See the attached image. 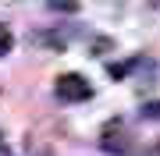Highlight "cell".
Segmentation results:
<instances>
[{
	"mask_svg": "<svg viewBox=\"0 0 160 156\" xmlns=\"http://www.w3.org/2000/svg\"><path fill=\"white\" fill-rule=\"evenodd\" d=\"M142 114H149V117H160V103H149V106L142 110Z\"/></svg>",
	"mask_w": 160,
	"mask_h": 156,
	"instance_id": "7a4b0ae2",
	"label": "cell"
},
{
	"mask_svg": "<svg viewBox=\"0 0 160 156\" xmlns=\"http://www.w3.org/2000/svg\"><path fill=\"white\" fill-rule=\"evenodd\" d=\"M57 96L68 99V103H82V99L92 96V89H89V82L82 75H61L57 78Z\"/></svg>",
	"mask_w": 160,
	"mask_h": 156,
	"instance_id": "6da1fadb",
	"label": "cell"
},
{
	"mask_svg": "<svg viewBox=\"0 0 160 156\" xmlns=\"http://www.w3.org/2000/svg\"><path fill=\"white\" fill-rule=\"evenodd\" d=\"M157 156H160V145H157Z\"/></svg>",
	"mask_w": 160,
	"mask_h": 156,
	"instance_id": "3957f363",
	"label": "cell"
}]
</instances>
